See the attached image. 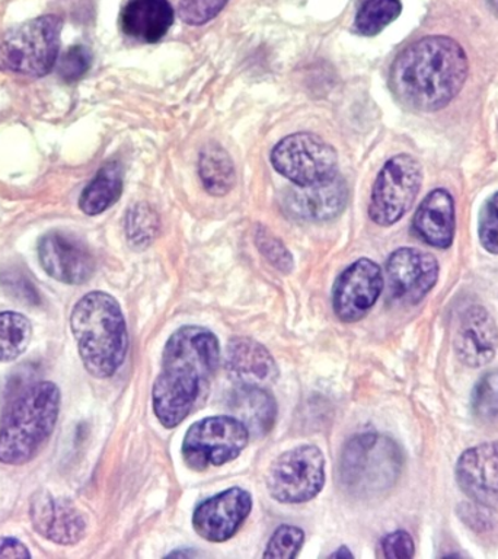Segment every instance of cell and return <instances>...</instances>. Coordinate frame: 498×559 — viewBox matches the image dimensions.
<instances>
[{
	"label": "cell",
	"mask_w": 498,
	"mask_h": 559,
	"mask_svg": "<svg viewBox=\"0 0 498 559\" xmlns=\"http://www.w3.org/2000/svg\"><path fill=\"white\" fill-rule=\"evenodd\" d=\"M70 328L87 373L98 379L116 374L129 349L126 319L116 297L87 293L74 305Z\"/></svg>",
	"instance_id": "3957f363"
},
{
	"label": "cell",
	"mask_w": 498,
	"mask_h": 559,
	"mask_svg": "<svg viewBox=\"0 0 498 559\" xmlns=\"http://www.w3.org/2000/svg\"><path fill=\"white\" fill-rule=\"evenodd\" d=\"M256 243L265 260L274 265L275 269L287 274L293 270L292 253L284 247L282 240L275 238L265 227H258L256 234Z\"/></svg>",
	"instance_id": "4dcf8cb0"
},
{
	"label": "cell",
	"mask_w": 498,
	"mask_h": 559,
	"mask_svg": "<svg viewBox=\"0 0 498 559\" xmlns=\"http://www.w3.org/2000/svg\"><path fill=\"white\" fill-rule=\"evenodd\" d=\"M229 0H179V17L187 25L200 26L216 17Z\"/></svg>",
	"instance_id": "d6a6232c"
},
{
	"label": "cell",
	"mask_w": 498,
	"mask_h": 559,
	"mask_svg": "<svg viewBox=\"0 0 498 559\" xmlns=\"http://www.w3.org/2000/svg\"><path fill=\"white\" fill-rule=\"evenodd\" d=\"M382 269L369 258H360L345 269L332 288V308L345 323L361 321L382 295Z\"/></svg>",
	"instance_id": "8fae6325"
},
{
	"label": "cell",
	"mask_w": 498,
	"mask_h": 559,
	"mask_svg": "<svg viewBox=\"0 0 498 559\" xmlns=\"http://www.w3.org/2000/svg\"><path fill=\"white\" fill-rule=\"evenodd\" d=\"M270 160L280 175L297 187L328 181L339 174L335 148L313 133H295L280 140Z\"/></svg>",
	"instance_id": "30bf717a"
},
{
	"label": "cell",
	"mask_w": 498,
	"mask_h": 559,
	"mask_svg": "<svg viewBox=\"0 0 498 559\" xmlns=\"http://www.w3.org/2000/svg\"><path fill=\"white\" fill-rule=\"evenodd\" d=\"M0 558H31V552L15 537H0Z\"/></svg>",
	"instance_id": "e575fe53"
},
{
	"label": "cell",
	"mask_w": 498,
	"mask_h": 559,
	"mask_svg": "<svg viewBox=\"0 0 498 559\" xmlns=\"http://www.w3.org/2000/svg\"><path fill=\"white\" fill-rule=\"evenodd\" d=\"M38 260L57 282L83 284L94 275V257L81 240L63 231H50L38 242Z\"/></svg>",
	"instance_id": "5bb4252c"
},
{
	"label": "cell",
	"mask_w": 498,
	"mask_h": 559,
	"mask_svg": "<svg viewBox=\"0 0 498 559\" xmlns=\"http://www.w3.org/2000/svg\"><path fill=\"white\" fill-rule=\"evenodd\" d=\"M404 457L400 445L379 432H363L345 444L340 478L356 497L379 496L400 478Z\"/></svg>",
	"instance_id": "5b68a950"
},
{
	"label": "cell",
	"mask_w": 498,
	"mask_h": 559,
	"mask_svg": "<svg viewBox=\"0 0 498 559\" xmlns=\"http://www.w3.org/2000/svg\"><path fill=\"white\" fill-rule=\"evenodd\" d=\"M251 510V493L242 488H229L197 506L192 526L203 539L221 544L235 536Z\"/></svg>",
	"instance_id": "4fadbf2b"
},
{
	"label": "cell",
	"mask_w": 498,
	"mask_h": 559,
	"mask_svg": "<svg viewBox=\"0 0 498 559\" xmlns=\"http://www.w3.org/2000/svg\"><path fill=\"white\" fill-rule=\"evenodd\" d=\"M471 409L481 421L498 419V370L488 371L475 383Z\"/></svg>",
	"instance_id": "83f0119b"
},
{
	"label": "cell",
	"mask_w": 498,
	"mask_h": 559,
	"mask_svg": "<svg viewBox=\"0 0 498 559\" xmlns=\"http://www.w3.org/2000/svg\"><path fill=\"white\" fill-rule=\"evenodd\" d=\"M305 542V532L292 524H282L266 544L264 558L293 559Z\"/></svg>",
	"instance_id": "f1b7e54d"
},
{
	"label": "cell",
	"mask_w": 498,
	"mask_h": 559,
	"mask_svg": "<svg viewBox=\"0 0 498 559\" xmlns=\"http://www.w3.org/2000/svg\"><path fill=\"white\" fill-rule=\"evenodd\" d=\"M63 22L44 15L0 35V72L43 78L56 66Z\"/></svg>",
	"instance_id": "8992f818"
},
{
	"label": "cell",
	"mask_w": 498,
	"mask_h": 559,
	"mask_svg": "<svg viewBox=\"0 0 498 559\" xmlns=\"http://www.w3.org/2000/svg\"><path fill=\"white\" fill-rule=\"evenodd\" d=\"M380 549L383 557L388 559H410L415 554L413 537L405 531L389 533L383 537Z\"/></svg>",
	"instance_id": "836d02e7"
},
{
	"label": "cell",
	"mask_w": 498,
	"mask_h": 559,
	"mask_svg": "<svg viewBox=\"0 0 498 559\" xmlns=\"http://www.w3.org/2000/svg\"><path fill=\"white\" fill-rule=\"evenodd\" d=\"M423 166L408 153L391 157L380 169L371 190L369 217L376 225L388 227L410 212L422 190Z\"/></svg>",
	"instance_id": "52a82bcc"
},
{
	"label": "cell",
	"mask_w": 498,
	"mask_h": 559,
	"mask_svg": "<svg viewBox=\"0 0 498 559\" xmlns=\"http://www.w3.org/2000/svg\"><path fill=\"white\" fill-rule=\"evenodd\" d=\"M413 231L424 243L437 249L452 247L456 231V204L444 188H436L418 205Z\"/></svg>",
	"instance_id": "ffe728a7"
},
{
	"label": "cell",
	"mask_w": 498,
	"mask_h": 559,
	"mask_svg": "<svg viewBox=\"0 0 498 559\" xmlns=\"http://www.w3.org/2000/svg\"><path fill=\"white\" fill-rule=\"evenodd\" d=\"M440 266L431 253L400 248L387 261L389 296L401 305H418L435 288Z\"/></svg>",
	"instance_id": "7c38bea8"
},
{
	"label": "cell",
	"mask_w": 498,
	"mask_h": 559,
	"mask_svg": "<svg viewBox=\"0 0 498 559\" xmlns=\"http://www.w3.org/2000/svg\"><path fill=\"white\" fill-rule=\"evenodd\" d=\"M347 201V183L336 174L328 181L290 188L283 197V207L288 216L297 221L321 223L339 217Z\"/></svg>",
	"instance_id": "2e32d148"
},
{
	"label": "cell",
	"mask_w": 498,
	"mask_h": 559,
	"mask_svg": "<svg viewBox=\"0 0 498 559\" xmlns=\"http://www.w3.org/2000/svg\"><path fill=\"white\" fill-rule=\"evenodd\" d=\"M199 174L210 195L229 194L236 183L234 160L226 148L216 142L205 144L200 152Z\"/></svg>",
	"instance_id": "cb8c5ba5"
},
{
	"label": "cell",
	"mask_w": 498,
	"mask_h": 559,
	"mask_svg": "<svg viewBox=\"0 0 498 559\" xmlns=\"http://www.w3.org/2000/svg\"><path fill=\"white\" fill-rule=\"evenodd\" d=\"M92 52L83 46L70 47L57 63V73L66 83L78 82L91 69Z\"/></svg>",
	"instance_id": "1f68e13d"
},
{
	"label": "cell",
	"mask_w": 498,
	"mask_h": 559,
	"mask_svg": "<svg viewBox=\"0 0 498 559\" xmlns=\"http://www.w3.org/2000/svg\"><path fill=\"white\" fill-rule=\"evenodd\" d=\"M489 7L493 8V11L498 13V0H488Z\"/></svg>",
	"instance_id": "8d00e7d4"
},
{
	"label": "cell",
	"mask_w": 498,
	"mask_h": 559,
	"mask_svg": "<svg viewBox=\"0 0 498 559\" xmlns=\"http://www.w3.org/2000/svg\"><path fill=\"white\" fill-rule=\"evenodd\" d=\"M467 73L470 61L456 39L428 35L398 55L389 73V86L402 107L436 112L456 98Z\"/></svg>",
	"instance_id": "7a4b0ae2"
},
{
	"label": "cell",
	"mask_w": 498,
	"mask_h": 559,
	"mask_svg": "<svg viewBox=\"0 0 498 559\" xmlns=\"http://www.w3.org/2000/svg\"><path fill=\"white\" fill-rule=\"evenodd\" d=\"M454 476L476 506L498 510V441L465 450L458 459Z\"/></svg>",
	"instance_id": "9a60e30c"
},
{
	"label": "cell",
	"mask_w": 498,
	"mask_h": 559,
	"mask_svg": "<svg viewBox=\"0 0 498 559\" xmlns=\"http://www.w3.org/2000/svg\"><path fill=\"white\" fill-rule=\"evenodd\" d=\"M122 166L118 162H107L96 173L79 199V207L87 216H96L116 204L122 194Z\"/></svg>",
	"instance_id": "603a6c76"
},
{
	"label": "cell",
	"mask_w": 498,
	"mask_h": 559,
	"mask_svg": "<svg viewBox=\"0 0 498 559\" xmlns=\"http://www.w3.org/2000/svg\"><path fill=\"white\" fill-rule=\"evenodd\" d=\"M174 20V9L168 0H129L120 15L122 33L146 44L164 38Z\"/></svg>",
	"instance_id": "44dd1931"
},
{
	"label": "cell",
	"mask_w": 498,
	"mask_h": 559,
	"mask_svg": "<svg viewBox=\"0 0 498 559\" xmlns=\"http://www.w3.org/2000/svg\"><path fill=\"white\" fill-rule=\"evenodd\" d=\"M331 557L332 558H340V557L353 558V554L349 552L348 548H345V546H343V548H340L339 550H336L335 554H332Z\"/></svg>",
	"instance_id": "d590c367"
},
{
	"label": "cell",
	"mask_w": 498,
	"mask_h": 559,
	"mask_svg": "<svg viewBox=\"0 0 498 559\" xmlns=\"http://www.w3.org/2000/svg\"><path fill=\"white\" fill-rule=\"evenodd\" d=\"M478 238L485 251L498 255V191L481 207Z\"/></svg>",
	"instance_id": "f546056e"
},
{
	"label": "cell",
	"mask_w": 498,
	"mask_h": 559,
	"mask_svg": "<svg viewBox=\"0 0 498 559\" xmlns=\"http://www.w3.org/2000/svg\"><path fill=\"white\" fill-rule=\"evenodd\" d=\"M249 436L248 428L238 418L216 415L200 419L183 437V462L194 471L225 465L242 453Z\"/></svg>",
	"instance_id": "9c48e42d"
},
{
	"label": "cell",
	"mask_w": 498,
	"mask_h": 559,
	"mask_svg": "<svg viewBox=\"0 0 498 559\" xmlns=\"http://www.w3.org/2000/svg\"><path fill=\"white\" fill-rule=\"evenodd\" d=\"M325 457L317 445L301 444L280 454L266 474L270 496L282 504H301L322 491Z\"/></svg>",
	"instance_id": "ba28073f"
},
{
	"label": "cell",
	"mask_w": 498,
	"mask_h": 559,
	"mask_svg": "<svg viewBox=\"0 0 498 559\" xmlns=\"http://www.w3.org/2000/svg\"><path fill=\"white\" fill-rule=\"evenodd\" d=\"M29 515L35 531L55 544H78L86 532L85 518L81 511L64 498L48 492L35 493Z\"/></svg>",
	"instance_id": "ac0fdd59"
},
{
	"label": "cell",
	"mask_w": 498,
	"mask_h": 559,
	"mask_svg": "<svg viewBox=\"0 0 498 559\" xmlns=\"http://www.w3.org/2000/svg\"><path fill=\"white\" fill-rule=\"evenodd\" d=\"M218 361L221 344L208 328L186 325L169 336L152 391L153 411L162 426H179L208 396Z\"/></svg>",
	"instance_id": "6da1fadb"
},
{
	"label": "cell",
	"mask_w": 498,
	"mask_h": 559,
	"mask_svg": "<svg viewBox=\"0 0 498 559\" xmlns=\"http://www.w3.org/2000/svg\"><path fill=\"white\" fill-rule=\"evenodd\" d=\"M229 409L248 428L249 435L264 436L277 417L274 397L262 388H240L230 395Z\"/></svg>",
	"instance_id": "7402d4cb"
},
{
	"label": "cell",
	"mask_w": 498,
	"mask_h": 559,
	"mask_svg": "<svg viewBox=\"0 0 498 559\" xmlns=\"http://www.w3.org/2000/svg\"><path fill=\"white\" fill-rule=\"evenodd\" d=\"M453 348L459 360L472 369L493 361L498 348V328L487 309L474 305L459 317Z\"/></svg>",
	"instance_id": "e0dca14e"
},
{
	"label": "cell",
	"mask_w": 498,
	"mask_h": 559,
	"mask_svg": "<svg viewBox=\"0 0 498 559\" xmlns=\"http://www.w3.org/2000/svg\"><path fill=\"white\" fill-rule=\"evenodd\" d=\"M227 376L236 386H271L278 378V367L264 345L247 336L232 338L225 354Z\"/></svg>",
	"instance_id": "d6986e66"
},
{
	"label": "cell",
	"mask_w": 498,
	"mask_h": 559,
	"mask_svg": "<svg viewBox=\"0 0 498 559\" xmlns=\"http://www.w3.org/2000/svg\"><path fill=\"white\" fill-rule=\"evenodd\" d=\"M401 12V0H365L354 20V31L363 37H375L396 21Z\"/></svg>",
	"instance_id": "484cf974"
},
{
	"label": "cell",
	"mask_w": 498,
	"mask_h": 559,
	"mask_svg": "<svg viewBox=\"0 0 498 559\" xmlns=\"http://www.w3.org/2000/svg\"><path fill=\"white\" fill-rule=\"evenodd\" d=\"M60 401L57 384L44 380L7 406L0 418V462L17 466L33 461L55 430Z\"/></svg>",
	"instance_id": "277c9868"
},
{
	"label": "cell",
	"mask_w": 498,
	"mask_h": 559,
	"mask_svg": "<svg viewBox=\"0 0 498 559\" xmlns=\"http://www.w3.org/2000/svg\"><path fill=\"white\" fill-rule=\"evenodd\" d=\"M159 218L147 204H138L127 216L126 231L131 247L146 248L156 238Z\"/></svg>",
	"instance_id": "4316f807"
},
{
	"label": "cell",
	"mask_w": 498,
	"mask_h": 559,
	"mask_svg": "<svg viewBox=\"0 0 498 559\" xmlns=\"http://www.w3.org/2000/svg\"><path fill=\"white\" fill-rule=\"evenodd\" d=\"M33 338L29 319L17 312L0 313V361H13L28 348Z\"/></svg>",
	"instance_id": "d4e9b609"
}]
</instances>
